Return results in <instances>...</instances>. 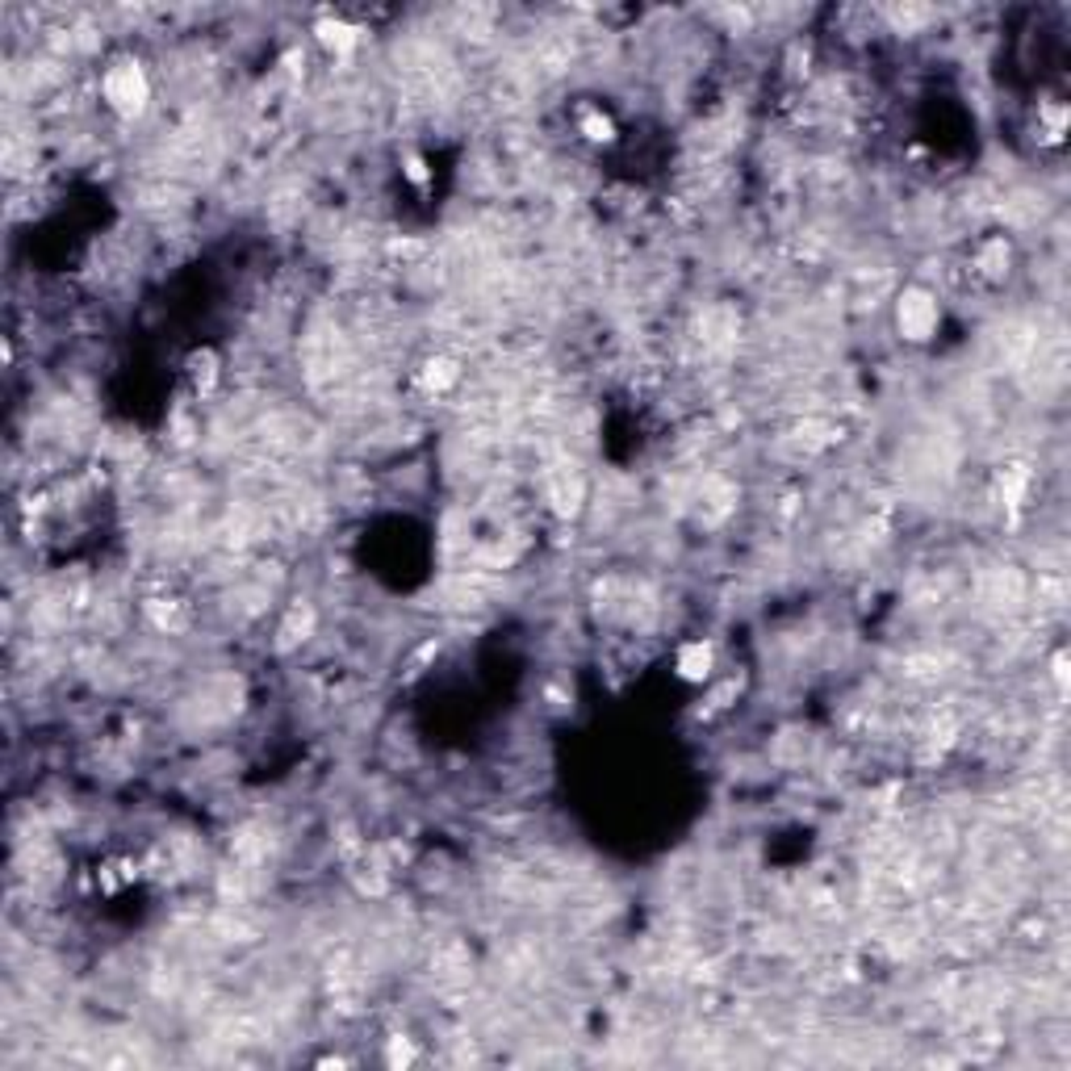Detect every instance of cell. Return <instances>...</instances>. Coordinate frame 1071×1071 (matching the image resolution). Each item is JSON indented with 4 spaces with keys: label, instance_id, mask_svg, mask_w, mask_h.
<instances>
[{
    "label": "cell",
    "instance_id": "1",
    "mask_svg": "<svg viewBox=\"0 0 1071 1071\" xmlns=\"http://www.w3.org/2000/svg\"><path fill=\"white\" fill-rule=\"evenodd\" d=\"M105 97H110L113 110L134 113L143 110V97H146V80L134 63H118L110 75H105Z\"/></svg>",
    "mask_w": 1071,
    "mask_h": 1071
},
{
    "label": "cell",
    "instance_id": "2",
    "mask_svg": "<svg viewBox=\"0 0 1071 1071\" xmlns=\"http://www.w3.org/2000/svg\"><path fill=\"white\" fill-rule=\"evenodd\" d=\"M937 327V305L929 293L913 289L900 297V331L908 335V340H925L929 331Z\"/></svg>",
    "mask_w": 1071,
    "mask_h": 1071
},
{
    "label": "cell",
    "instance_id": "3",
    "mask_svg": "<svg viewBox=\"0 0 1071 1071\" xmlns=\"http://www.w3.org/2000/svg\"><path fill=\"white\" fill-rule=\"evenodd\" d=\"M707 669H712V649H707L704 641H695V645L682 649V658H678L682 678H707Z\"/></svg>",
    "mask_w": 1071,
    "mask_h": 1071
},
{
    "label": "cell",
    "instance_id": "4",
    "mask_svg": "<svg viewBox=\"0 0 1071 1071\" xmlns=\"http://www.w3.org/2000/svg\"><path fill=\"white\" fill-rule=\"evenodd\" d=\"M318 34H323V42H327V47H340V50H348L356 42L352 30H348V25H340V22H335V25H331V22L318 25Z\"/></svg>",
    "mask_w": 1071,
    "mask_h": 1071
},
{
    "label": "cell",
    "instance_id": "5",
    "mask_svg": "<svg viewBox=\"0 0 1071 1071\" xmlns=\"http://www.w3.org/2000/svg\"><path fill=\"white\" fill-rule=\"evenodd\" d=\"M390 1063H411V1042H394Z\"/></svg>",
    "mask_w": 1071,
    "mask_h": 1071
}]
</instances>
